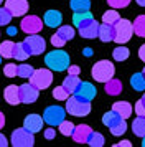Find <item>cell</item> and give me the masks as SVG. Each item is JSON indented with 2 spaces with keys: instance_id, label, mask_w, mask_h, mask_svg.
Returning a JSON list of instances; mask_svg holds the SVG:
<instances>
[{
  "instance_id": "1",
  "label": "cell",
  "mask_w": 145,
  "mask_h": 147,
  "mask_svg": "<svg viewBox=\"0 0 145 147\" xmlns=\"http://www.w3.org/2000/svg\"><path fill=\"white\" fill-rule=\"evenodd\" d=\"M45 65L51 71H64L69 66V55L63 50H53L45 56Z\"/></svg>"
},
{
  "instance_id": "2",
  "label": "cell",
  "mask_w": 145,
  "mask_h": 147,
  "mask_svg": "<svg viewBox=\"0 0 145 147\" xmlns=\"http://www.w3.org/2000/svg\"><path fill=\"white\" fill-rule=\"evenodd\" d=\"M66 113L71 114V116L84 117L91 113V101L81 99L78 96H71L66 99Z\"/></svg>"
},
{
  "instance_id": "3",
  "label": "cell",
  "mask_w": 145,
  "mask_h": 147,
  "mask_svg": "<svg viewBox=\"0 0 145 147\" xmlns=\"http://www.w3.org/2000/svg\"><path fill=\"white\" fill-rule=\"evenodd\" d=\"M114 28H115V36H114V41L119 43V45H124L132 38L134 35V23H130L125 18H119L115 23H114Z\"/></svg>"
},
{
  "instance_id": "4",
  "label": "cell",
  "mask_w": 145,
  "mask_h": 147,
  "mask_svg": "<svg viewBox=\"0 0 145 147\" xmlns=\"http://www.w3.org/2000/svg\"><path fill=\"white\" fill-rule=\"evenodd\" d=\"M114 73H115V68L111 61L107 60H101L97 61L94 68H92V78L99 83H105L109 81L111 78H114Z\"/></svg>"
},
{
  "instance_id": "5",
  "label": "cell",
  "mask_w": 145,
  "mask_h": 147,
  "mask_svg": "<svg viewBox=\"0 0 145 147\" xmlns=\"http://www.w3.org/2000/svg\"><path fill=\"white\" fill-rule=\"evenodd\" d=\"M30 83L35 84L38 89H46L53 83V73L51 69L48 68H40V69H35L33 74L30 76Z\"/></svg>"
},
{
  "instance_id": "6",
  "label": "cell",
  "mask_w": 145,
  "mask_h": 147,
  "mask_svg": "<svg viewBox=\"0 0 145 147\" xmlns=\"http://www.w3.org/2000/svg\"><path fill=\"white\" fill-rule=\"evenodd\" d=\"M12 146L13 147H32V146H35L33 132L26 131L25 127L15 129L12 134Z\"/></svg>"
},
{
  "instance_id": "7",
  "label": "cell",
  "mask_w": 145,
  "mask_h": 147,
  "mask_svg": "<svg viewBox=\"0 0 145 147\" xmlns=\"http://www.w3.org/2000/svg\"><path fill=\"white\" fill-rule=\"evenodd\" d=\"M66 117V109H63L61 106H50L45 109L43 113V119L46 124L50 126H59Z\"/></svg>"
},
{
  "instance_id": "8",
  "label": "cell",
  "mask_w": 145,
  "mask_h": 147,
  "mask_svg": "<svg viewBox=\"0 0 145 147\" xmlns=\"http://www.w3.org/2000/svg\"><path fill=\"white\" fill-rule=\"evenodd\" d=\"M43 23L45 22H41V18L36 17V15H26V17H23V20H21L20 25H21V30L26 35H35V33H40L41 32Z\"/></svg>"
},
{
  "instance_id": "9",
  "label": "cell",
  "mask_w": 145,
  "mask_h": 147,
  "mask_svg": "<svg viewBox=\"0 0 145 147\" xmlns=\"http://www.w3.org/2000/svg\"><path fill=\"white\" fill-rule=\"evenodd\" d=\"M38 93H40V89L35 84L25 83V84L20 86V101L25 102V104H32V102H35L38 99Z\"/></svg>"
},
{
  "instance_id": "10",
  "label": "cell",
  "mask_w": 145,
  "mask_h": 147,
  "mask_svg": "<svg viewBox=\"0 0 145 147\" xmlns=\"http://www.w3.org/2000/svg\"><path fill=\"white\" fill-rule=\"evenodd\" d=\"M5 7L13 17H25L28 12V0H7Z\"/></svg>"
},
{
  "instance_id": "11",
  "label": "cell",
  "mask_w": 145,
  "mask_h": 147,
  "mask_svg": "<svg viewBox=\"0 0 145 147\" xmlns=\"http://www.w3.org/2000/svg\"><path fill=\"white\" fill-rule=\"evenodd\" d=\"M43 124H45V119L41 116H38V114H28L25 117V121H23V127L33 134L40 132L43 129Z\"/></svg>"
},
{
  "instance_id": "12",
  "label": "cell",
  "mask_w": 145,
  "mask_h": 147,
  "mask_svg": "<svg viewBox=\"0 0 145 147\" xmlns=\"http://www.w3.org/2000/svg\"><path fill=\"white\" fill-rule=\"evenodd\" d=\"M25 41L28 43V47H30V50H32V55H41L43 51H45V48H46L45 40H43L38 33L28 35V36L25 38Z\"/></svg>"
},
{
  "instance_id": "13",
  "label": "cell",
  "mask_w": 145,
  "mask_h": 147,
  "mask_svg": "<svg viewBox=\"0 0 145 147\" xmlns=\"http://www.w3.org/2000/svg\"><path fill=\"white\" fill-rule=\"evenodd\" d=\"M96 88H94V84H91V83H81L78 86V89L74 91V96H78V98H81V99H86V101H92L94 98H96Z\"/></svg>"
},
{
  "instance_id": "14",
  "label": "cell",
  "mask_w": 145,
  "mask_h": 147,
  "mask_svg": "<svg viewBox=\"0 0 145 147\" xmlns=\"http://www.w3.org/2000/svg\"><path fill=\"white\" fill-rule=\"evenodd\" d=\"M92 129L87 124H81V126H76L74 127V132H72V139L74 142H79V144H87V139L91 136Z\"/></svg>"
},
{
  "instance_id": "15",
  "label": "cell",
  "mask_w": 145,
  "mask_h": 147,
  "mask_svg": "<svg viewBox=\"0 0 145 147\" xmlns=\"http://www.w3.org/2000/svg\"><path fill=\"white\" fill-rule=\"evenodd\" d=\"M79 35L83 38H87V40H92V38H97L99 36V23L94 18H92L87 25L79 28Z\"/></svg>"
},
{
  "instance_id": "16",
  "label": "cell",
  "mask_w": 145,
  "mask_h": 147,
  "mask_svg": "<svg viewBox=\"0 0 145 147\" xmlns=\"http://www.w3.org/2000/svg\"><path fill=\"white\" fill-rule=\"evenodd\" d=\"M3 99H5L8 104H12V106L20 104V102H21V101H20V86H15V84L7 86L5 91H3Z\"/></svg>"
},
{
  "instance_id": "17",
  "label": "cell",
  "mask_w": 145,
  "mask_h": 147,
  "mask_svg": "<svg viewBox=\"0 0 145 147\" xmlns=\"http://www.w3.org/2000/svg\"><path fill=\"white\" fill-rule=\"evenodd\" d=\"M43 22H45L46 27L58 28L61 25V22H63V15L58 10H48L45 13V17H43Z\"/></svg>"
},
{
  "instance_id": "18",
  "label": "cell",
  "mask_w": 145,
  "mask_h": 147,
  "mask_svg": "<svg viewBox=\"0 0 145 147\" xmlns=\"http://www.w3.org/2000/svg\"><path fill=\"white\" fill-rule=\"evenodd\" d=\"M32 55V50L28 47V43L25 40L21 43H15V50H13V58L18 61H25L28 56Z\"/></svg>"
},
{
  "instance_id": "19",
  "label": "cell",
  "mask_w": 145,
  "mask_h": 147,
  "mask_svg": "<svg viewBox=\"0 0 145 147\" xmlns=\"http://www.w3.org/2000/svg\"><path fill=\"white\" fill-rule=\"evenodd\" d=\"M114 36H115V28L111 23H104L99 25V38L104 41V43H109V41H114Z\"/></svg>"
},
{
  "instance_id": "20",
  "label": "cell",
  "mask_w": 145,
  "mask_h": 147,
  "mask_svg": "<svg viewBox=\"0 0 145 147\" xmlns=\"http://www.w3.org/2000/svg\"><path fill=\"white\" fill-rule=\"evenodd\" d=\"M112 111L120 114V117L127 119V117H130V114H132V104L127 102V101H119V102L112 104Z\"/></svg>"
},
{
  "instance_id": "21",
  "label": "cell",
  "mask_w": 145,
  "mask_h": 147,
  "mask_svg": "<svg viewBox=\"0 0 145 147\" xmlns=\"http://www.w3.org/2000/svg\"><path fill=\"white\" fill-rule=\"evenodd\" d=\"M91 20H92V13L89 10H87V12H74V15H72V23L78 28L87 25Z\"/></svg>"
},
{
  "instance_id": "22",
  "label": "cell",
  "mask_w": 145,
  "mask_h": 147,
  "mask_svg": "<svg viewBox=\"0 0 145 147\" xmlns=\"http://www.w3.org/2000/svg\"><path fill=\"white\" fill-rule=\"evenodd\" d=\"M105 93L109 96H117V94L122 93V83L115 78H111L109 81H105Z\"/></svg>"
},
{
  "instance_id": "23",
  "label": "cell",
  "mask_w": 145,
  "mask_h": 147,
  "mask_svg": "<svg viewBox=\"0 0 145 147\" xmlns=\"http://www.w3.org/2000/svg\"><path fill=\"white\" fill-rule=\"evenodd\" d=\"M79 84H81V80H79L78 74H68L64 78V81H63V86H64L71 94H74V91L78 89Z\"/></svg>"
},
{
  "instance_id": "24",
  "label": "cell",
  "mask_w": 145,
  "mask_h": 147,
  "mask_svg": "<svg viewBox=\"0 0 145 147\" xmlns=\"http://www.w3.org/2000/svg\"><path fill=\"white\" fill-rule=\"evenodd\" d=\"M132 131L138 137H145V116H137L132 124Z\"/></svg>"
},
{
  "instance_id": "25",
  "label": "cell",
  "mask_w": 145,
  "mask_h": 147,
  "mask_svg": "<svg viewBox=\"0 0 145 147\" xmlns=\"http://www.w3.org/2000/svg\"><path fill=\"white\" fill-rule=\"evenodd\" d=\"M130 86L135 91H145V73H135L130 78Z\"/></svg>"
},
{
  "instance_id": "26",
  "label": "cell",
  "mask_w": 145,
  "mask_h": 147,
  "mask_svg": "<svg viewBox=\"0 0 145 147\" xmlns=\"http://www.w3.org/2000/svg\"><path fill=\"white\" fill-rule=\"evenodd\" d=\"M124 119V117H120V114H117L115 111H111V113H105L104 116H102V122H104L105 126L111 129L112 126H115V124H119L120 121Z\"/></svg>"
},
{
  "instance_id": "27",
  "label": "cell",
  "mask_w": 145,
  "mask_h": 147,
  "mask_svg": "<svg viewBox=\"0 0 145 147\" xmlns=\"http://www.w3.org/2000/svg\"><path fill=\"white\" fill-rule=\"evenodd\" d=\"M13 50H15V43L10 40H5L0 43V56L2 58H13Z\"/></svg>"
},
{
  "instance_id": "28",
  "label": "cell",
  "mask_w": 145,
  "mask_h": 147,
  "mask_svg": "<svg viewBox=\"0 0 145 147\" xmlns=\"http://www.w3.org/2000/svg\"><path fill=\"white\" fill-rule=\"evenodd\" d=\"M69 7L72 12H87L91 8V2L89 0H71Z\"/></svg>"
},
{
  "instance_id": "29",
  "label": "cell",
  "mask_w": 145,
  "mask_h": 147,
  "mask_svg": "<svg viewBox=\"0 0 145 147\" xmlns=\"http://www.w3.org/2000/svg\"><path fill=\"white\" fill-rule=\"evenodd\" d=\"M134 33L145 38V15H138L134 20Z\"/></svg>"
},
{
  "instance_id": "30",
  "label": "cell",
  "mask_w": 145,
  "mask_h": 147,
  "mask_svg": "<svg viewBox=\"0 0 145 147\" xmlns=\"http://www.w3.org/2000/svg\"><path fill=\"white\" fill-rule=\"evenodd\" d=\"M112 56H114V60L115 61H125L129 56H130V51H129V48L119 45V47L112 51Z\"/></svg>"
},
{
  "instance_id": "31",
  "label": "cell",
  "mask_w": 145,
  "mask_h": 147,
  "mask_svg": "<svg viewBox=\"0 0 145 147\" xmlns=\"http://www.w3.org/2000/svg\"><path fill=\"white\" fill-rule=\"evenodd\" d=\"M58 35L64 41H69V40L74 38V28L68 27V25H59V27H58Z\"/></svg>"
},
{
  "instance_id": "32",
  "label": "cell",
  "mask_w": 145,
  "mask_h": 147,
  "mask_svg": "<svg viewBox=\"0 0 145 147\" xmlns=\"http://www.w3.org/2000/svg\"><path fill=\"white\" fill-rule=\"evenodd\" d=\"M87 144L91 147H102L104 146V136L92 131L91 136H89V139H87Z\"/></svg>"
},
{
  "instance_id": "33",
  "label": "cell",
  "mask_w": 145,
  "mask_h": 147,
  "mask_svg": "<svg viewBox=\"0 0 145 147\" xmlns=\"http://www.w3.org/2000/svg\"><path fill=\"white\" fill-rule=\"evenodd\" d=\"M74 124H72L71 121H63L61 124H59V132L63 134V136H66V137H71L72 132H74Z\"/></svg>"
},
{
  "instance_id": "34",
  "label": "cell",
  "mask_w": 145,
  "mask_h": 147,
  "mask_svg": "<svg viewBox=\"0 0 145 147\" xmlns=\"http://www.w3.org/2000/svg\"><path fill=\"white\" fill-rule=\"evenodd\" d=\"M69 94L71 93H69L64 86H58V88L53 89V96H54V99H58V101H66L69 98Z\"/></svg>"
},
{
  "instance_id": "35",
  "label": "cell",
  "mask_w": 145,
  "mask_h": 147,
  "mask_svg": "<svg viewBox=\"0 0 145 147\" xmlns=\"http://www.w3.org/2000/svg\"><path fill=\"white\" fill-rule=\"evenodd\" d=\"M119 18H120V17H119V12H115L114 8H112V10H107V12L102 15V22H104V23H111V25H114Z\"/></svg>"
},
{
  "instance_id": "36",
  "label": "cell",
  "mask_w": 145,
  "mask_h": 147,
  "mask_svg": "<svg viewBox=\"0 0 145 147\" xmlns=\"http://www.w3.org/2000/svg\"><path fill=\"white\" fill-rule=\"evenodd\" d=\"M33 66L32 65H28V63H21V65H18V76L20 78H30L33 74Z\"/></svg>"
},
{
  "instance_id": "37",
  "label": "cell",
  "mask_w": 145,
  "mask_h": 147,
  "mask_svg": "<svg viewBox=\"0 0 145 147\" xmlns=\"http://www.w3.org/2000/svg\"><path fill=\"white\" fill-rule=\"evenodd\" d=\"M3 74H5L7 78H15V76H18V65H15V63H8L3 66Z\"/></svg>"
},
{
  "instance_id": "38",
  "label": "cell",
  "mask_w": 145,
  "mask_h": 147,
  "mask_svg": "<svg viewBox=\"0 0 145 147\" xmlns=\"http://www.w3.org/2000/svg\"><path fill=\"white\" fill-rule=\"evenodd\" d=\"M125 131H127V122H125V119H122L119 124H115V126L111 127V134L112 136H122Z\"/></svg>"
},
{
  "instance_id": "39",
  "label": "cell",
  "mask_w": 145,
  "mask_h": 147,
  "mask_svg": "<svg viewBox=\"0 0 145 147\" xmlns=\"http://www.w3.org/2000/svg\"><path fill=\"white\" fill-rule=\"evenodd\" d=\"M12 17H13V15L8 12V8H7V7L0 8V27H5V25H8V23H10V20H12Z\"/></svg>"
},
{
  "instance_id": "40",
  "label": "cell",
  "mask_w": 145,
  "mask_h": 147,
  "mask_svg": "<svg viewBox=\"0 0 145 147\" xmlns=\"http://www.w3.org/2000/svg\"><path fill=\"white\" fill-rule=\"evenodd\" d=\"M135 114L137 116H145V94L142 96V99H138L137 102H135Z\"/></svg>"
},
{
  "instance_id": "41",
  "label": "cell",
  "mask_w": 145,
  "mask_h": 147,
  "mask_svg": "<svg viewBox=\"0 0 145 147\" xmlns=\"http://www.w3.org/2000/svg\"><path fill=\"white\" fill-rule=\"evenodd\" d=\"M107 3L112 8H125L130 3V0H107Z\"/></svg>"
},
{
  "instance_id": "42",
  "label": "cell",
  "mask_w": 145,
  "mask_h": 147,
  "mask_svg": "<svg viewBox=\"0 0 145 147\" xmlns=\"http://www.w3.org/2000/svg\"><path fill=\"white\" fill-rule=\"evenodd\" d=\"M51 43H53V47H56V48H63V47H64L66 41L63 40V38H61V36H59L58 33H56V35H53V36H51Z\"/></svg>"
},
{
  "instance_id": "43",
  "label": "cell",
  "mask_w": 145,
  "mask_h": 147,
  "mask_svg": "<svg viewBox=\"0 0 145 147\" xmlns=\"http://www.w3.org/2000/svg\"><path fill=\"white\" fill-rule=\"evenodd\" d=\"M54 136H56V131L53 129V126L50 127V129H46V131H45V139L51 140V139H54Z\"/></svg>"
},
{
  "instance_id": "44",
  "label": "cell",
  "mask_w": 145,
  "mask_h": 147,
  "mask_svg": "<svg viewBox=\"0 0 145 147\" xmlns=\"http://www.w3.org/2000/svg\"><path fill=\"white\" fill-rule=\"evenodd\" d=\"M132 144H130V140H120V142H117V144H114V147H130Z\"/></svg>"
},
{
  "instance_id": "45",
  "label": "cell",
  "mask_w": 145,
  "mask_h": 147,
  "mask_svg": "<svg viewBox=\"0 0 145 147\" xmlns=\"http://www.w3.org/2000/svg\"><path fill=\"white\" fill-rule=\"evenodd\" d=\"M138 58L145 63V45H142V47L138 48Z\"/></svg>"
},
{
  "instance_id": "46",
  "label": "cell",
  "mask_w": 145,
  "mask_h": 147,
  "mask_svg": "<svg viewBox=\"0 0 145 147\" xmlns=\"http://www.w3.org/2000/svg\"><path fill=\"white\" fill-rule=\"evenodd\" d=\"M68 74H79V68L78 66H68Z\"/></svg>"
},
{
  "instance_id": "47",
  "label": "cell",
  "mask_w": 145,
  "mask_h": 147,
  "mask_svg": "<svg viewBox=\"0 0 145 147\" xmlns=\"http://www.w3.org/2000/svg\"><path fill=\"white\" fill-rule=\"evenodd\" d=\"M8 146V140H7V137L3 136V134H0V147H7Z\"/></svg>"
},
{
  "instance_id": "48",
  "label": "cell",
  "mask_w": 145,
  "mask_h": 147,
  "mask_svg": "<svg viewBox=\"0 0 145 147\" xmlns=\"http://www.w3.org/2000/svg\"><path fill=\"white\" fill-rule=\"evenodd\" d=\"M7 33L10 35V36H13V35H17V28L10 27V28H8V30H7Z\"/></svg>"
},
{
  "instance_id": "49",
  "label": "cell",
  "mask_w": 145,
  "mask_h": 147,
  "mask_svg": "<svg viewBox=\"0 0 145 147\" xmlns=\"http://www.w3.org/2000/svg\"><path fill=\"white\" fill-rule=\"evenodd\" d=\"M5 126V116H3V113H0V129Z\"/></svg>"
},
{
  "instance_id": "50",
  "label": "cell",
  "mask_w": 145,
  "mask_h": 147,
  "mask_svg": "<svg viewBox=\"0 0 145 147\" xmlns=\"http://www.w3.org/2000/svg\"><path fill=\"white\" fill-rule=\"evenodd\" d=\"M91 55H92L91 48H84V56H91Z\"/></svg>"
},
{
  "instance_id": "51",
  "label": "cell",
  "mask_w": 145,
  "mask_h": 147,
  "mask_svg": "<svg viewBox=\"0 0 145 147\" xmlns=\"http://www.w3.org/2000/svg\"><path fill=\"white\" fill-rule=\"evenodd\" d=\"M135 2H137L140 7H145V0H135Z\"/></svg>"
},
{
  "instance_id": "52",
  "label": "cell",
  "mask_w": 145,
  "mask_h": 147,
  "mask_svg": "<svg viewBox=\"0 0 145 147\" xmlns=\"http://www.w3.org/2000/svg\"><path fill=\"white\" fill-rule=\"evenodd\" d=\"M142 146L145 147V137H142Z\"/></svg>"
},
{
  "instance_id": "53",
  "label": "cell",
  "mask_w": 145,
  "mask_h": 147,
  "mask_svg": "<svg viewBox=\"0 0 145 147\" xmlns=\"http://www.w3.org/2000/svg\"><path fill=\"white\" fill-rule=\"evenodd\" d=\"M144 73H145V68H144Z\"/></svg>"
},
{
  "instance_id": "54",
  "label": "cell",
  "mask_w": 145,
  "mask_h": 147,
  "mask_svg": "<svg viewBox=\"0 0 145 147\" xmlns=\"http://www.w3.org/2000/svg\"><path fill=\"white\" fill-rule=\"evenodd\" d=\"M0 3H2V0H0Z\"/></svg>"
},
{
  "instance_id": "55",
  "label": "cell",
  "mask_w": 145,
  "mask_h": 147,
  "mask_svg": "<svg viewBox=\"0 0 145 147\" xmlns=\"http://www.w3.org/2000/svg\"><path fill=\"white\" fill-rule=\"evenodd\" d=\"M0 58H2V56H0Z\"/></svg>"
}]
</instances>
